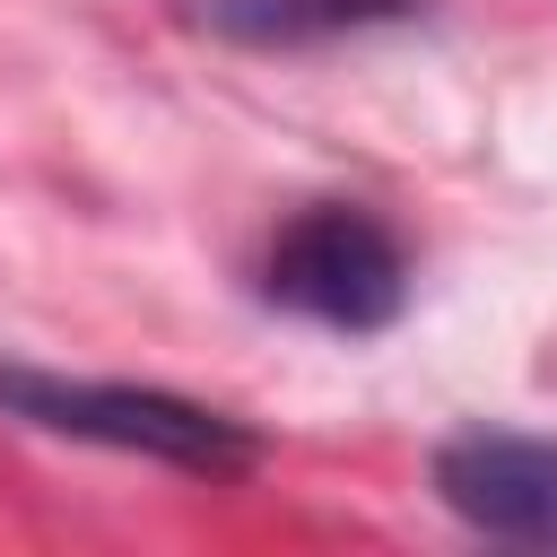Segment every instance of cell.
Segmentation results:
<instances>
[{
	"instance_id": "obj_2",
	"label": "cell",
	"mask_w": 557,
	"mask_h": 557,
	"mask_svg": "<svg viewBox=\"0 0 557 557\" xmlns=\"http://www.w3.org/2000/svg\"><path fill=\"white\" fill-rule=\"evenodd\" d=\"M261 296L322 322V331H392L400 305H409V252L383 218L348 209V200H322L305 218H287L261 252Z\"/></svg>"
},
{
	"instance_id": "obj_3",
	"label": "cell",
	"mask_w": 557,
	"mask_h": 557,
	"mask_svg": "<svg viewBox=\"0 0 557 557\" xmlns=\"http://www.w3.org/2000/svg\"><path fill=\"white\" fill-rule=\"evenodd\" d=\"M435 496L513 548H557V435L461 426L435 444Z\"/></svg>"
},
{
	"instance_id": "obj_1",
	"label": "cell",
	"mask_w": 557,
	"mask_h": 557,
	"mask_svg": "<svg viewBox=\"0 0 557 557\" xmlns=\"http://www.w3.org/2000/svg\"><path fill=\"white\" fill-rule=\"evenodd\" d=\"M0 418L35 435H70L96 453H139L191 479H244L261 461V435L209 400L157 392V383H104V374H52V366H0Z\"/></svg>"
},
{
	"instance_id": "obj_4",
	"label": "cell",
	"mask_w": 557,
	"mask_h": 557,
	"mask_svg": "<svg viewBox=\"0 0 557 557\" xmlns=\"http://www.w3.org/2000/svg\"><path fill=\"white\" fill-rule=\"evenodd\" d=\"M418 17V0H200V26L226 35V44H261V52H287V44H339V35H366V26H400Z\"/></svg>"
}]
</instances>
